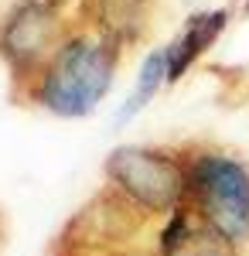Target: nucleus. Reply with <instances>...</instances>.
Instances as JSON below:
<instances>
[{
  "label": "nucleus",
  "mask_w": 249,
  "mask_h": 256,
  "mask_svg": "<svg viewBox=\"0 0 249 256\" xmlns=\"http://www.w3.org/2000/svg\"><path fill=\"white\" fill-rule=\"evenodd\" d=\"M116 41L102 34H68L34 82V99L65 120L89 116L113 86Z\"/></svg>",
  "instance_id": "obj_1"
},
{
  "label": "nucleus",
  "mask_w": 249,
  "mask_h": 256,
  "mask_svg": "<svg viewBox=\"0 0 249 256\" xmlns=\"http://www.w3.org/2000/svg\"><path fill=\"white\" fill-rule=\"evenodd\" d=\"M184 205L232 246L249 242V164L222 150L192 154L184 160Z\"/></svg>",
  "instance_id": "obj_2"
},
{
  "label": "nucleus",
  "mask_w": 249,
  "mask_h": 256,
  "mask_svg": "<svg viewBox=\"0 0 249 256\" xmlns=\"http://www.w3.org/2000/svg\"><path fill=\"white\" fill-rule=\"evenodd\" d=\"M106 181L140 216H171L184 205V160L157 147H116L102 164Z\"/></svg>",
  "instance_id": "obj_3"
},
{
  "label": "nucleus",
  "mask_w": 249,
  "mask_h": 256,
  "mask_svg": "<svg viewBox=\"0 0 249 256\" xmlns=\"http://www.w3.org/2000/svg\"><path fill=\"white\" fill-rule=\"evenodd\" d=\"M62 0H18L0 20V58L14 72V79L38 82L44 65L52 62L62 34Z\"/></svg>",
  "instance_id": "obj_4"
},
{
  "label": "nucleus",
  "mask_w": 249,
  "mask_h": 256,
  "mask_svg": "<svg viewBox=\"0 0 249 256\" xmlns=\"http://www.w3.org/2000/svg\"><path fill=\"white\" fill-rule=\"evenodd\" d=\"M239 246L212 232L188 212V205L174 208L157 232V256H236Z\"/></svg>",
  "instance_id": "obj_5"
},
{
  "label": "nucleus",
  "mask_w": 249,
  "mask_h": 256,
  "mask_svg": "<svg viewBox=\"0 0 249 256\" xmlns=\"http://www.w3.org/2000/svg\"><path fill=\"white\" fill-rule=\"evenodd\" d=\"M226 24H229V10H226V7L194 14V18L184 24V31L168 44V82L181 79L194 62H198V55L226 31Z\"/></svg>",
  "instance_id": "obj_6"
},
{
  "label": "nucleus",
  "mask_w": 249,
  "mask_h": 256,
  "mask_svg": "<svg viewBox=\"0 0 249 256\" xmlns=\"http://www.w3.org/2000/svg\"><path fill=\"white\" fill-rule=\"evenodd\" d=\"M154 0H92V14H96L99 34L116 41H136L147 28Z\"/></svg>",
  "instance_id": "obj_7"
},
{
  "label": "nucleus",
  "mask_w": 249,
  "mask_h": 256,
  "mask_svg": "<svg viewBox=\"0 0 249 256\" xmlns=\"http://www.w3.org/2000/svg\"><path fill=\"white\" fill-rule=\"evenodd\" d=\"M164 82H168V48H157V52H150V55L144 58V65H140V76H136L134 92H130L126 102L120 106V123H126L130 116H136V113L160 92Z\"/></svg>",
  "instance_id": "obj_8"
}]
</instances>
